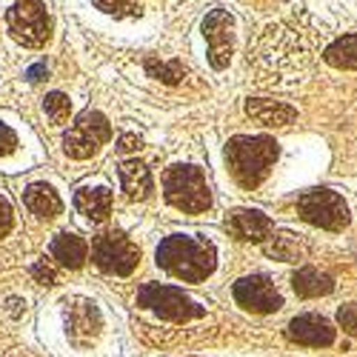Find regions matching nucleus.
I'll list each match as a JSON object with an SVG mask.
<instances>
[{
	"mask_svg": "<svg viewBox=\"0 0 357 357\" xmlns=\"http://www.w3.org/2000/svg\"><path fill=\"white\" fill-rule=\"evenodd\" d=\"M32 278L40 283V286H54V269H52V266L46 263V260H40V263H35L32 266Z\"/></svg>",
	"mask_w": 357,
	"mask_h": 357,
	"instance_id": "26",
	"label": "nucleus"
},
{
	"mask_svg": "<svg viewBox=\"0 0 357 357\" xmlns=\"http://www.w3.org/2000/svg\"><path fill=\"white\" fill-rule=\"evenodd\" d=\"M121 183H123L126 197H132V200H146L155 189L152 186V172H149L146 163H140V160L121 163Z\"/></svg>",
	"mask_w": 357,
	"mask_h": 357,
	"instance_id": "20",
	"label": "nucleus"
},
{
	"mask_svg": "<svg viewBox=\"0 0 357 357\" xmlns=\"http://www.w3.org/2000/svg\"><path fill=\"white\" fill-rule=\"evenodd\" d=\"M43 112L49 114L52 123H66L69 121V112H72V103H69V98L63 92H52L43 100Z\"/></svg>",
	"mask_w": 357,
	"mask_h": 357,
	"instance_id": "23",
	"label": "nucleus"
},
{
	"mask_svg": "<svg viewBox=\"0 0 357 357\" xmlns=\"http://www.w3.org/2000/svg\"><path fill=\"white\" fill-rule=\"evenodd\" d=\"M297 215L306 223L326 229V231H343L351 220L349 203L335 189H309L297 197Z\"/></svg>",
	"mask_w": 357,
	"mask_h": 357,
	"instance_id": "4",
	"label": "nucleus"
},
{
	"mask_svg": "<svg viewBox=\"0 0 357 357\" xmlns=\"http://www.w3.org/2000/svg\"><path fill=\"white\" fill-rule=\"evenodd\" d=\"M92 257L98 263V269L106 275H117V278H126L137 269L140 263V249L129 241L126 234L121 231H106L100 234L98 241L92 243Z\"/></svg>",
	"mask_w": 357,
	"mask_h": 357,
	"instance_id": "7",
	"label": "nucleus"
},
{
	"mask_svg": "<svg viewBox=\"0 0 357 357\" xmlns=\"http://www.w3.org/2000/svg\"><path fill=\"white\" fill-rule=\"evenodd\" d=\"M52 257L61 266H66V269H80V266L86 263V257H89V246H86L83 237H77L72 231H63L52 241Z\"/></svg>",
	"mask_w": 357,
	"mask_h": 357,
	"instance_id": "18",
	"label": "nucleus"
},
{
	"mask_svg": "<svg viewBox=\"0 0 357 357\" xmlns=\"http://www.w3.org/2000/svg\"><path fill=\"white\" fill-rule=\"evenodd\" d=\"M234 301L241 303L246 312L255 314H275L283 306V297L278 286L266 275H246L234 283Z\"/></svg>",
	"mask_w": 357,
	"mask_h": 357,
	"instance_id": "10",
	"label": "nucleus"
},
{
	"mask_svg": "<svg viewBox=\"0 0 357 357\" xmlns=\"http://www.w3.org/2000/svg\"><path fill=\"white\" fill-rule=\"evenodd\" d=\"M337 323L340 329L349 332L351 337H357V303H346L337 309Z\"/></svg>",
	"mask_w": 357,
	"mask_h": 357,
	"instance_id": "25",
	"label": "nucleus"
},
{
	"mask_svg": "<svg viewBox=\"0 0 357 357\" xmlns=\"http://www.w3.org/2000/svg\"><path fill=\"white\" fill-rule=\"evenodd\" d=\"M246 114L260 126H289L297 121V109H291L283 100H269V98H249Z\"/></svg>",
	"mask_w": 357,
	"mask_h": 357,
	"instance_id": "13",
	"label": "nucleus"
},
{
	"mask_svg": "<svg viewBox=\"0 0 357 357\" xmlns=\"http://www.w3.org/2000/svg\"><path fill=\"white\" fill-rule=\"evenodd\" d=\"M137 303L143 309H152L155 314L166 317V320H174V323H186V320H195L203 314V309L186 297L181 289L174 286H163V283H149L137 291Z\"/></svg>",
	"mask_w": 357,
	"mask_h": 357,
	"instance_id": "6",
	"label": "nucleus"
},
{
	"mask_svg": "<svg viewBox=\"0 0 357 357\" xmlns=\"http://www.w3.org/2000/svg\"><path fill=\"white\" fill-rule=\"evenodd\" d=\"M9 312L12 314H20V301H15V297H12V301H9Z\"/></svg>",
	"mask_w": 357,
	"mask_h": 357,
	"instance_id": "31",
	"label": "nucleus"
},
{
	"mask_svg": "<svg viewBox=\"0 0 357 357\" xmlns=\"http://www.w3.org/2000/svg\"><path fill=\"white\" fill-rule=\"evenodd\" d=\"M23 203H26V209L32 215H38L40 220H52V218L61 215V209H63L61 197H57L54 189L46 186V183H32V186H29L23 192Z\"/></svg>",
	"mask_w": 357,
	"mask_h": 357,
	"instance_id": "17",
	"label": "nucleus"
},
{
	"mask_svg": "<svg viewBox=\"0 0 357 357\" xmlns=\"http://www.w3.org/2000/svg\"><path fill=\"white\" fill-rule=\"evenodd\" d=\"M109 137H112V126H109L106 117L100 112H95V109H86L75 121V126L66 132L63 149H66L69 158L86 160V158H92Z\"/></svg>",
	"mask_w": 357,
	"mask_h": 357,
	"instance_id": "8",
	"label": "nucleus"
},
{
	"mask_svg": "<svg viewBox=\"0 0 357 357\" xmlns=\"http://www.w3.org/2000/svg\"><path fill=\"white\" fill-rule=\"evenodd\" d=\"M146 72H149V77L163 80L169 86L181 83L186 77V69L177 63V61H155V57H149V61H146Z\"/></svg>",
	"mask_w": 357,
	"mask_h": 357,
	"instance_id": "22",
	"label": "nucleus"
},
{
	"mask_svg": "<svg viewBox=\"0 0 357 357\" xmlns=\"http://www.w3.org/2000/svg\"><path fill=\"white\" fill-rule=\"evenodd\" d=\"M226 229L243 243H263L275 231V223L257 209H234L226 218Z\"/></svg>",
	"mask_w": 357,
	"mask_h": 357,
	"instance_id": "12",
	"label": "nucleus"
},
{
	"mask_svg": "<svg viewBox=\"0 0 357 357\" xmlns=\"http://www.w3.org/2000/svg\"><path fill=\"white\" fill-rule=\"evenodd\" d=\"M286 337L291 343L320 349V346H332L337 332H335V326L326 320L323 314H297L286 326Z\"/></svg>",
	"mask_w": 357,
	"mask_h": 357,
	"instance_id": "11",
	"label": "nucleus"
},
{
	"mask_svg": "<svg viewBox=\"0 0 357 357\" xmlns=\"http://www.w3.org/2000/svg\"><path fill=\"white\" fill-rule=\"evenodd\" d=\"M66 323H69V332H72L75 343H89V340L98 335V326H100L95 306L86 303V301H77V303L69 309Z\"/></svg>",
	"mask_w": 357,
	"mask_h": 357,
	"instance_id": "19",
	"label": "nucleus"
},
{
	"mask_svg": "<svg viewBox=\"0 0 357 357\" xmlns=\"http://www.w3.org/2000/svg\"><path fill=\"white\" fill-rule=\"evenodd\" d=\"M6 23H9V32L15 35V40L29 49H40L52 38V20H49L46 6L40 0H17L6 12Z\"/></svg>",
	"mask_w": 357,
	"mask_h": 357,
	"instance_id": "5",
	"label": "nucleus"
},
{
	"mask_svg": "<svg viewBox=\"0 0 357 357\" xmlns=\"http://www.w3.org/2000/svg\"><path fill=\"white\" fill-rule=\"evenodd\" d=\"M203 38L209 46V63L215 69H226L234 52V17L226 9H212L203 17Z\"/></svg>",
	"mask_w": 357,
	"mask_h": 357,
	"instance_id": "9",
	"label": "nucleus"
},
{
	"mask_svg": "<svg viewBox=\"0 0 357 357\" xmlns=\"http://www.w3.org/2000/svg\"><path fill=\"white\" fill-rule=\"evenodd\" d=\"M143 143H140V137L137 135H123L121 140H117V152H123V155H129V152H137Z\"/></svg>",
	"mask_w": 357,
	"mask_h": 357,
	"instance_id": "29",
	"label": "nucleus"
},
{
	"mask_svg": "<svg viewBox=\"0 0 357 357\" xmlns=\"http://www.w3.org/2000/svg\"><path fill=\"white\" fill-rule=\"evenodd\" d=\"M75 206H77L80 215L100 223L112 215V192L106 186H83L75 195Z\"/></svg>",
	"mask_w": 357,
	"mask_h": 357,
	"instance_id": "15",
	"label": "nucleus"
},
{
	"mask_svg": "<svg viewBox=\"0 0 357 357\" xmlns=\"http://www.w3.org/2000/svg\"><path fill=\"white\" fill-rule=\"evenodd\" d=\"M15 149H17V137H15V132L6 129V126H0V158L12 155Z\"/></svg>",
	"mask_w": 357,
	"mask_h": 357,
	"instance_id": "27",
	"label": "nucleus"
},
{
	"mask_svg": "<svg viewBox=\"0 0 357 357\" xmlns=\"http://www.w3.org/2000/svg\"><path fill=\"white\" fill-rule=\"evenodd\" d=\"M278 155H280L278 143L266 135H241L231 137L226 146L229 169L243 189H257L266 181L269 169L275 166Z\"/></svg>",
	"mask_w": 357,
	"mask_h": 357,
	"instance_id": "2",
	"label": "nucleus"
},
{
	"mask_svg": "<svg viewBox=\"0 0 357 357\" xmlns=\"http://www.w3.org/2000/svg\"><path fill=\"white\" fill-rule=\"evenodd\" d=\"M12 223H15V215H12V206L0 197V234H6L9 229H12Z\"/></svg>",
	"mask_w": 357,
	"mask_h": 357,
	"instance_id": "28",
	"label": "nucleus"
},
{
	"mask_svg": "<svg viewBox=\"0 0 357 357\" xmlns=\"http://www.w3.org/2000/svg\"><path fill=\"white\" fill-rule=\"evenodd\" d=\"M263 252L280 263H297L306 257V243H303V237L294 231H272L263 241Z\"/></svg>",
	"mask_w": 357,
	"mask_h": 357,
	"instance_id": "14",
	"label": "nucleus"
},
{
	"mask_svg": "<svg viewBox=\"0 0 357 357\" xmlns=\"http://www.w3.org/2000/svg\"><path fill=\"white\" fill-rule=\"evenodd\" d=\"M163 195L166 200L186 215H200L212 206L209 183L197 166H172L163 174Z\"/></svg>",
	"mask_w": 357,
	"mask_h": 357,
	"instance_id": "3",
	"label": "nucleus"
},
{
	"mask_svg": "<svg viewBox=\"0 0 357 357\" xmlns=\"http://www.w3.org/2000/svg\"><path fill=\"white\" fill-rule=\"evenodd\" d=\"M158 263L174 278L200 283L215 272V246L195 234H172L158 246Z\"/></svg>",
	"mask_w": 357,
	"mask_h": 357,
	"instance_id": "1",
	"label": "nucleus"
},
{
	"mask_svg": "<svg viewBox=\"0 0 357 357\" xmlns=\"http://www.w3.org/2000/svg\"><path fill=\"white\" fill-rule=\"evenodd\" d=\"M26 77H29V83H40L43 77H49V69H46V63H38V66H32L26 72Z\"/></svg>",
	"mask_w": 357,
	"mask_h": 357,
	"instance_id": "30",
	"label": "nucleus"
},
{
	"mask_svg": "<svg viewBox=\"0 0 357 357\" xmlns=\"http://www.w3.org/2000/svg\"><path fill=\"white\" fill-rule=\"evenodd\" d=\"M323 61L335 66V69H346V72H357V32L354 35H343L335 43L326 46Z\"/></svg>",
	"mask_w": 357,
	"mask_h": 357,
	"instance_id": "21",
	"label": "nucleus"
},
{
	"mask_svg": "<svg viewBox=\"0 0 357 357\" xmlns=\"http://www.w3.org/2000/svg\"><path fill=\"white\" fill-rule=\"evenodd\" d=\"M92 3L100 12L112 15V17H137L140 15V3H137V0H92Z\"/></svg>",
	"mask_w": 357,
	"mask_h": 357,
	"instance_id": "24",
	"label": "nucleus"
},
{
	"mask_svg": "<svg viewBox=\"0 0 357 357\" xmlns=\"http://www.w3.org/2000/svg\"><path fill=\"white\" fill-rule=\"evenodd\" d=\"M291 289L297 291V297H326L335 291V278L314 269V266H303L294 272Z\"/></svg>",
	"mask_w": 357,
	"mask_h": 357,
	"instance_id": "16",
	"label": "nucleus"
}]
</instances>
